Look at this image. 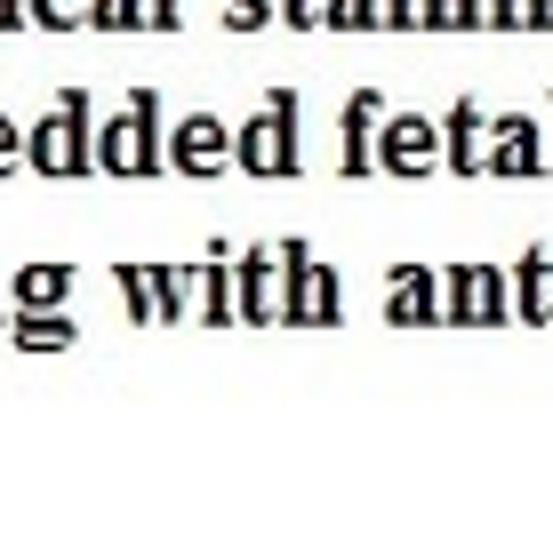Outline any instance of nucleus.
<instances>
[{
    "label": "nucleus",
    "mask_w": 553,
    "mask_h": 560,
    "mask_svg": "<svg viewBox=\"0 0 553 560\" xmlns=\"http://www.w3.org/2000/svg\"><path fill=\"white\" fill-rule=\"evenodd\" d=\"M330 16L337 24H369V0H330Z\"/></svg>",
    "instance_id": "obj_12"
},
{
    "label": "nucleus",
    "mask_w": 553,
    "mask_h": 560,
    "mask_svg": "<svg viewBox=\"0 0 553 560\" xmlns=\"http://www.w3.org/2000/svg\"><path fill=\"white\" fill-rule=\"evenodd\" d=\"M9 161H16V129L0 120V168H9Z\"/></svg>",
    "instance_id": "obj_15"
},
{
    "label": "nucleus",
    "mask_w": 553,
    "mask_h": 560,
    "mask_svg": "<svg viewBox=\"0 0 553 560\" xmlns=\"http://www.w3.org/2000/svg\"><path fill=\"white\" fill-rule=\"evenodd\" d=\"M177 168H193V176L224 168V129H217V120H185V129H177Z\"/></svg>",
    "instance_id": "obj_1"
},
{
    "label": "nucleus",
    "mask_w": 553,
    "mask_h": 560,
    "mask_svg": "<svg viewBox=\"0 0 553 560\" xmlns=\"http://www.w3.org/2000/svg\"><path fill=\"white\" fill-rule=\"evenodd\" d=\"M129 296L145 304V320H161V313H169V280H153V272H129Z\"/></svg>",
    "instance_id": "obj_8"
},
{
    "label": "nucleus",
    "mask_w": 553,
    "mask_h": 560,
    "mask_svg": "<svg viewBox=\"0 0 553 560\" xmlns=\"http://www.w3.org/2000/svg\"><path fill=\"white\" fill-rule=\"evenodd\" d=\"M289 113V105H281ZM273 113V120H257V129H249V144H241V161L257 168V176H273V168H289V120Z\"/></svg>",
    "instance_id": "obj_2"
},
{
    "label": "nucleus",
    "mask_w": 553,
    "mask_h": 560,
    "mask_svg": "<svg viewBox=\"0 0 553 560\" xmlns=\"http://www.w3.org/2000/svg\"><path fill=\"white\" fill-rule=\"evenodd\" d=\"M425 304H434V289H425L417 272H401V280H393V320H434Z\"/></svg>",
    "instance_id": "obj_6"
},
{
    "label": "nucleus",
    "mask_w": 553,
    "mask_h": 560,
    "mask_svg": "<svg viewBox=\"0 0 553 560\" xmlns=\"http://www.w3.org/2000/svg\"><path fill=\"white\" fill-rule=\"evenodd\" d=\"M41 16L48 24H72V16H81V0H41Z\"/></svg>",
    "instance_id": "obj_13"
},
{
    "label": "nucleus",
    "mask_w": 553,
    "mask_h": 560,
    "mask_svg": "<svg viewBox=\"0 0 553 560\" xmlns=\"http://www.w3.org/2000/svg\"><path fill=\"white\" fill-rule=\"evenodd\" d=\"M265 16V0H233V24H257Z\"/></svg>",
    "instance_id": "obj_14"
},
{
    "label": "nucleus",
    "mask_w": 553,
    "mask_h": 560,
    "mask_svg": "<svg viewBox=\"0 0 553 560\" xmlns=\"http://www.w3.org/2000/svg\"><path fill=\"white\" fill-rule=\"evenodd\" d=\"M24 296H33V304H48V296H65V272H57V265L24 272Z\"/></svg>",
    "instance_id": "obj_9"
},
{
    "label": "nucleus",
    "mask_w": 553,
    "mask_h": 560,
    "mask_svg": "<svg viewBox=\"0 0 553 560\" xmlns=\"http://www.w3.org/2000/svg\"><path fill=\"white\" fill-rule=\"evenodd\" d=\"M385 168H434V129L425 120H393V137H385Z\"/></svg>",
    "instance_id": "obj_3"
},
{
    "label": "nucleus",
    "mask_w": 553,
    "mask_h": 560,
    "mask_svg": "<svg viewBox=\"0 0 553 560\" xmlns=\"http://www.w3.org/2000/svg\"><path fill=\"white\" fill-rule=\"evenodd\" d=\"M105 161H113L120 176H145V168H153V137H145V120H113Z\"/></svg>",
    "instance_id": "obj_4"
},
{
    "label": "nucleus",
    "mask_w": 553,
    "mask_h": 560,
    "mask_svg": "<svg viewBox=\"0 0 553 560\" xmlns=\"http://www.w3.org/2000/svg\"><path fill=\"white\" fill-rule=\"evenodd\" d=\"M297 320H330V280H321V272L297 280Z\"/></svg>",
    "instance_id": "obj_7"
},
{
    "label": "nucleus",
    "mask_w": 553,
    "mask_h": 560,
    "mask_svg": "<svg viewBox=\"0 0 553 560\" xmlns=\"http://www.w3.org/2000/svg\"><path fill=\"white\" fill-rule=\"evenodd\" d=\"M33 161H41V168H57V176H72V168L89 161V152H81V137H72V120H48V129L33 137Z\"/></svg>",
    "instance_id": "obj_5"
},
{
    "label": "nucleus",
    "mask_w": 553,
    "mask_h": 560,
    "mask_svg": "<svg viewBox=\"0 0 553 560\" xmlns=\"http://www.w3.org/2000/svg\"><path fill=\"white\" fill-rule=\"evenodd\" d=\"M65 337H72L65 320H33V328H24V345H65Z\"/></svg>",
    "instance_id": "obj_11"
},
{
    "label": "nucleus",
    "mask_w": 553,
    "mask_h": 560,
    "mask_svg": "<svg viewBox=\"0 0 553 560\" xmlns=\"http://www.w3.org/2000/svg\"><path fill=\"white\" fill-rule=\"evenodd\" d=\"M530 161H538V144H530V137H521V129H514V137H506V152H497V168H514V176H521V168H530Z\"/></svg>",
    "instance_id": "obj_10"
}]
</instances>
